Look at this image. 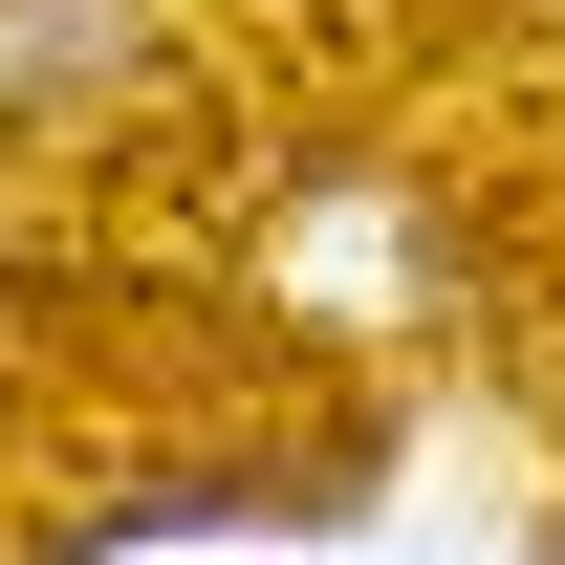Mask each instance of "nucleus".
<instances>
[{"label": "nucleus", "instance_id": "1", "mask_svg": "<svg viewBox=\"0 0 565 565\" xmlns=\"http://www.w3.org/2000/svg\"><path fill=\"white\" fill-rule=\"evenodd\" d=\"M152 22L131 0H0V109H44V87H87V66H131Z\"/></svg>", "mask_w": 565, "mask_h": 565}, {"label": "nucleus", "instance_id": "2", "mask_svg": "<svg viewBox=\"0 0 565 565\" xmlns=\"http://www.w3.org/2000/svg\"><path fill=\"white\" fill-rule=\"evenodd\" d=\"M544 565H565V544H544Z\"/></svg>", "mask_w": 565, "mask_h": 565}]
</instances>
